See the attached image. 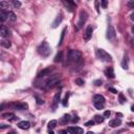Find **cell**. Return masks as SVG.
<instances>
[{
    "label": "cell",
    "instance_id": "cell-1",
    "mask_svg": "<svg viewBox=\"0 0 134 134\" xmlns=\"http://www.w3.org/2000/svg\"><path fill=\"white\" fill-rule=\"evenodd\" d=\"M38 53H39L42 57H48L49 54L51 53V49H50V46L48 45V43L44 41V42H42L41 44L39 45V47H38Z\"/></svg>",
    "mask_w": 134,
    "mask_h": 134
},
{
    "label": "cell",
    "instance_id": "cell-2",
    "mask_svg": "<svg viewBox=\"0 0 134 134\" xmlns=\"http://www.w3.org/2000/svg\"><path fill=\"white\" fill-rule=\"evenodd\" d=\"M68 59L71 62H79L82 59V53L80 50H69L68 53Z\"/></svg>",
    "mask_w": 134,
    "mask_h": 134
},
{
    "label": "cell",
    "instance_id": "cell-3",
    "mask_svg": "<svg viewBox=\"0 0 134 134\" xmlns=\"http://www.w3.org/2000/svg\"><path fill=\"white\" fill-rule=\"evenodd\" d=\"M96 56H97V58L103 62H109V61H111V59H112L110 54H109L108 53H106L104 49H97Z\"/></svg>",
    "mask_w": 134,
    "mask_h": 134
},
{
    "label": "cell",
    "instance_id": "cell-4",
    "mask_svg": "<svg viewBox=\"0 0 134 134\" xmlns=\"http://www.w3.org/2000/svg\"><path fill=\"white\" fill-rule=\"evenodd\" d=\"M86 20H87V13L85 11H81L79 21H78V23H76V31H80L82 27H83V25L86 22Z\"/></svg>",
    "mask_w": 134,
    "mask_h": 134
},
{
    "label": "cell",
    "instance_id": "cell-5",
    "mask_svg": "<svg viewBox=\"0 0 134 134\" xmlns=\"http://www.w3.org/2000/svg\"><path fill=\"white\" fill-rule=\"evenodd\" d=\"M59 80H60V75H50V78L46 81V87H48V88H53V87L56 86V84H58Z\"/></svg>",
    "mask_w": 134,
    "mask_h": 134
},
{
    "label": "cell",
    "instance_id": "cell-6",
    "mask_svg": "<svg viewBox=\"0 0 134 134\" xmlns=\"http://www.w3.org/2000/svg\"><path fill=\"white\" fill-rule=\"evenodd\" d=\"M107 38L109 41L111 42H114L116 39V32H115V29L112 25H109L108 26V29H107Z\"/></svg>",
    "mask_w": 134,
    "mask_h": 134
},
{
    "label": "cell",
    "instance_id": "cell-7",
    "mask_svg": "<svg viewBox=\"0 0 134 134\" xmlns=\"http://www.w3.org/2000/svg\"><path fill=\"white\" fill-rule=\"evenodd\" d=\"M92 32H93V27H92L91 25H88L87 26V28H86L85 34H84V40L89 41L90 39H91V37H92Z\"/></svg>",
    "mask_w": 134,
    "mask_h": 134
},
{
    "label": "cell",
    "instance_id": "cell-8",
    "mask_svg": "<svg viewBox=\"0 0 134 134\" xmlns=\"http://www.w3.org/2000/svg\"><path fill=\"white\" fill-rule=\"evenodd\" d=\"M67 132H69L70 134H83L84 130L80 127H68L67 128Z\"/></svg>",
    "mask_w": 134,
    "mask_h": 134
},
{
    "label": "cell",
    "instance_id": "cell-9",
    "mask_svg": "<svg viewBox=\"0 0 134 134\" xmlns=\"http://www.w3.org/2000/svg\"><path fill=\"white\" fill-rule=\"evenodd\" d=\"M12 106L16 110H26L28 108V105L26 103H16V104H13Z\"/></svg>",
    "mask_w": 134,
    "mask_h": 134
},
{
    "label": "cell",
    "instance_id": "cell-10",
    "mask_svg": "<svg viewBox=\"0 0 134 134\" xmlns=\"http://www.w3.org/2000/svg\"><path fill=\"white\" fill-rule=\"evenodd\" d=\"M60 100H61V92L59 91V92H57V93L54 94V100H53V108H54V110H56V108H57V106H58Z\"/></svg>",
    "mask_w": 134,
    "mask_h": 134
},
{
    "label": "cell",
    "instance_id": "cell-11",
    "mask_svg": "<svg viewBox=\"0 0 134 134\" xmlns=\"http://www.w3.org/2000/svg\"><path fill=\"white\" fill-rule=\"evenodd\" d=\"M18 127L22 130H27V129H29V127H31V124H29V122H27V121H22V122L18 123Z\"/></svg>",
    "mask_w": 134,
    "mask_h": 134
},
{
    "label": "cell",
    "instance_id": "cell-12",
    "mask_svg": "<svg viewBox=\"0 0 134 134\" xmlns=\"http://www.w3.org/2000/svg\"><path fill=\"white\" fill-rule=\"evenodd\" d=\"M51 71H53V68L50 67H47V68H44V69L42 70L40 73H39V78H43V76H46V75H49L51 73Z\"/></svg>",
    "mask_w": 134,
    "mask_h": 134
},
{
    "label": "cell",
    "instance_id": "cell-13",
    "mask_svg": "<svg viewBox=\"0 0 134 134\" xmlns=\"http://www.w3.org/2000/svg\"><path fill=\"white\" fill-rule=\"evenodd\" d=\"M122 125V121L121 119H118V118H114V119H111L110 122H109V126L112 128H116V127H118V126H121Z\"/></svg>",
    "mask_w": 134,
    "mask_h": 134
},
{
    "label": "cell",
    "instance_id": "cell-14",
    "mask_svg": "<svg viewBox=\"0 0 134 134\" xmlns=\"http://www.w3.org/2000/svg\"><path fill=\"white\" fill-rule=\"evenodd\" d=\"M9 35H10L9 28H7L5 25H2L1 28H0V36H1L2 38H4V37H7Z\"/></svg>",
    "mask_w": 134,
    "mask_h": 134
},
{
    "label": "cell",
    "instance_id": "cell-15",
    "mask_svg": "<svg viewBox=\"0 0 134 134\" xmlns=\"http://www.w3.org/2000/svg\"><path fill=\"white\" fill-rule=\"evenodd\" d=\"M105 75H107L108 78H110V79H114V78H115V73H114L113 68H112V67H108L107 69H106Z\"/></svg>",
    "mask_w": 134,
    "mask_h": 134
},
{
    "label": "cell",
    "instance_id": "cell-16",
    "mask_svg": "<svg viewBox=\"0 0 134 134\" xmlns=\"http://www.w3.org/2000/svg\"><path fill=\"white\" fill-rule=\"evenodd\" d=\"M62 20H63L62 15H59L58 17L56 18V20H54V22H53V24H51V27H53V28H56V27H58V25H59V24H61Z\"/></svg>",
    "mask_w": 134,
    "mask_h": 134
},
{
    "label": "cell",
    "instance_id": "cell-17",
    "mask_svg": "<svg viewBox=\"0 0 134 134\" xmlns=\"http://www.w3.org/2000/svg\"><path fill=\"white\" fill-rule=\"evenodd\" d=\"M93 101H94V103H100V104H105V97L103 96V95H101V94H96V95H94V97H93Z\"/></svg>",
    "mask_w": 134,
    "mask_h": 134
},
{
    "label": "cell",
    "instance_id": "cell-18",
    "mask_svg": "<svg viewBox=\"0 0 134 134\" xmlns=\"http://www.w3.org/2000/svg\"><path fill=\"white\" fill-rule=\"evenodd\" d=\"M66 32H67V27H64L63 28V31L61 32V38H60V41H59V43H58V45H62V43H63V41H64V37H65V34H66Z\"/></svg>",
    "mask_w": 134,
    "mask_h": 134
},
{
    "label": "cell",
    "instance_id": "cell-19",
    "mask_svg": "<svg viewBox=\"0 0 134 134\" xmlns=\"http://www.w3.org/2000/svg\"><path fill=\"white\" fill-rule=\"evenodd\" d=\"M69 119H70V115H69V114H65V115L63 116L61 119H60V123L63 124V125H65V124H67V122H69Z\"/></svg>",
    "mask_w": 134,
    "mask_h": 134
},
{
    "label": "cell",
    "instance_id": "cell-20",
    "mask_svg": "<svg viewBox=\"0 0 134 134\" xmlns=\"http://www.w3.org/2000/svg\"><path fill=\"white\" fill-rule=\"evenodd\" d=\"M7 19L11 21H16L17 20V17H16V15L13 12H7Z\"/></svg>",
    "mask_w": 134,
    "mask_h": 134
},
{
    "label": "cell",
    "instance_id": "cell-21",
    "mask_svg": "<svg viewBox=\"0 0 134 134\" xmlns=\"http://www.w3.org/2000/svg\"><path fill=\"white\" fill-rule=\"evenodd\" d=\"M56 126H57V121H54V119H53V121H50L48 123V126H47V128H48V130H53L56 128Z\"/></svg>",
    "mask_w": 134,
    "mask_h": 134
},
{
    "label": "cell",
    "instance_id": "cell-22",
    "mask_svg": "<svg viewBox=\"0 0 134 134\" xmlns=\"http://www.w3.org/2000/svg\"><path fill=\"white\" fill-rule=\"evenodd\" d=\"M0 19H1L2 22H4V21L7 19V13L4 12L3 10H1V12H0Z\"/></svg>",
    "mask_w": 134,
    "mask_h": 134
},
{
    "label": "cell",
    "instance_id": "cell-23",
    "mask_svg": "<svg viewBox=\"0 0 134 134\" xmlns=\"http://www.w3.org/2000/svg\"><path fill=\"white\" fill-rule=\"evenodd\" d=\"M0 7L4 11V9H10L11 4L9 3V2H6V1H1L0 2Z\"/></svg>",
    "mask_w": 134,
    "mask_h": 134
},
{
    "label": "cell",
    "instance_id": "cell-24",
    "mask_svg": "<svg viewBox=\"0 0 134 134\" xmlns=\"http://www.w3.org/2000/svg\"><path fill=\"white\" fill-rule=\"evenodd\" d=\"M2 117H3V118H10V119H16L15 118V114L14 113H3L2 114Z\"/></svg>",
    "mask_w": 134,
    "mask_h": 134
},
{
    "label": "cell",
    "instance_id": "cell-25",
    "mask_svg": "<svg viewBox=\"0 0 134 134\" xmlns=\"http://www.w3.org/2000/svg\"><path fill=\"white\" fill-rule=\"evenodd\" d=\"M104 118H105L104 116H101V115H95L93 121H94L95 123H97V124H101V123H103V122H104Z\"/></svg>",
    "mask_w": 134,
    "mask_h": 134
},
{
    "label": "cell",
    "instance_id": "cell-26",
    "mask_svg": "<svg viewBox=\"0 0 134 134\" xmlns=\"http://www.w3.org/2000/svg\"><path fill=\"white\" fill-rule=\"evenodd\" d=\"M1 45L3 46V47H5V48H10L11 47V42L10 41H6V40H3V41H1Z\"/></svg>",
    "mask_w": 134,
    "mask_h": 134
},
{
    "label": "cell",
    "instance_id": "cell-27",
    "mask_svg": "<svg viewBox=\"0 0 134 134\" xmlns=\"http://www.w3.org/2000/svg\"><path fill=\"white\" fill-rule=\"evenodd\" d=\"M62 54H63L62 51H59V53L57 54V56L54 57V62L57 63V62H60V61H61V60H62Z\"/></svg>",
    "mask_w": 134,
    "mask_h": 134
},
{
    "label": "cell",
    "instance_id": "cell-28",
    "mask_svg": "<svg viewBox=\"0 0 134 134\" xmlns=\"http://www.w3.org/2000/svg\"><path fill=\"white\" fill-rule=\"evenodd\" d=\"M118 100H119V103H121V104H124L125 101H126L124 94H123L122 92H119V93H118Z\"/></svg>",
    "mask_w": 134,
    "mask_h": 134
},
{
    "label": "cell",
    "instance_id": "cell-29",
    "mask_svg": "<svg viewBox=\"0 0 134 134\" xmlns=\"http://www.w3.org/2000/svg\"><path fill=\"white\" fill-rule=\"evenodd\" d=\"M68 96H69V94H66V96H65V98L64 100H63V102H62V104H63V106H64V107H66V106L68 105Z\"/></svg>",
    "mask_w": 134,
    "mask_h": 134
},
{
    "label": "cell",
    "instance_id": "cell-30",
    "mask_svg": "<svg viewBox=\"0 0 134 134\" xmlns=\"http://www.w3.org/2000/svg\"><path fill=\"white\" fill-rule=\"evenodd\" d=\"M13 4H14V6H15L16 9H19V7L21 6V2L20 1H17V0H14Z\"/></svg>",
    "mask_w": 134,
    "mask_h": 134
},
{
    "label": "cell",
    "instance_id": "cell-31",
    "mask_svg": "<svg viewBox=\"0 0 134 134\" xmlns=\"http://www.w3.org/2000/svg\"><path fill=\"white\" fill-rule=\"evenodd\" d=\"M124 62H123V64H122V66L123 68H125V69H128V64H127V56H125V58H124Z\"/></svg>",
    "mask_w": 134,
    "mask_h": 134
},
{
    "label": "cell",
    "instance_id": "cell-32",
    "mask_svg": "<svg viewBox=\"0 0 134 134\" xmlns=\"http://www.w3.org/2000/svg\"><path fill=\"white\" fill-rule=\"evenodd\" d=\"M94 106H95L96 109H98V110H101V109L104 108V104H100V103H94Z\"/></svg>",
    "mask_w": 134,
    "mask_h": 134
},
{
    "label": "cell",
    "instance_id": "cell-33",
    "mask_svg": "<svg viewBox=\"0 0 134 134\" xmlns=\"http://www.w3.org/2000/svg\"><path fill=\"white\" fill-rule=\"evenodd\" d=\"M75 84H78L79 86L84 85V80H82V79H76V80H75Z\"/></svg>",
    "mask_w": 134,
    "mask_h": 134
},
{
    "label": "cell",
    "instance_id": "cell-34",
    "mask_svg": "<svg viewBox=\"0 0 134 134\" xmlns=\"http://www.w3.org/2000/svg\"><path fill=\"white\" fill-rule=\"evenodd\" d=\"M94 121H88V122H86L85 123V126L86 127H91V126H93L94 125Z\"/></svg>",
    "mask_w": 134,
    "mask_h": 134
},
{
    "label": "cell",
    "instance_id": "cell-35",
    "mask_svg": "<svg viewBox=\"0 0 134 134\" xmlns=\"http://www.w3.org/2000/svg\"><path fill=\"white\" fill-rule=\"evenodd\" d=\"M102 84H103V81L102 80H95L94 81V85L95 86H102Z\"/></svg>",
    "mask_w": 134,
    "mask_h": 134
},
{
    "label": "cell",
    "instance_id": "cell-36",
    "mask_svg": "<svg viewBox=\"0 0 134 134\" xmlns=\"http://www.w3.org/2000/svg\"><path fill=\"white\" fill-rule=\"evenodd\" d=\"M35 97H36V100H37V104H38V105H41V104H43V103H44V101H43V100H41V98H40L39 96H37V95H36Z\"/></svg>",
    "mask_w": 134,
    "mask_h": 134
},
{
    "label": "cell",
    "instance_id": "cell-37",
    "mask_svg": "<svg viewBox=\"0 0 134 134\" xmlns=\"http://www.w3.org/2000/svg\"><path fill=\"white\" fill-rule=\"evenodd\" d=\"M111 115V112L109 110H106L105 112H104V117H109Z\"/></svg>",
    "mask_w": 134,
    "mask_h": 134
},
{
    "label": "cell",
    "instance_id": "cell-38",
    "mask_svg": "<svg viewBox=\"0 0 134 134\" xmlns=\"http://www.w3.org/2000/svg\"><path fill=\"white\" fill-rule=\"evenodd\" d=\"M101 4H102V6L104 7V9H106V7H107V1H106V0L101 1Z\"/></svg>",
    "mask_w": 134,
    "mask_h": 134
},
{
    "label": "cell",
    "instance_id": "cell-39",
    "mask_svg": "<svg viewBox=\"0 0 134 134\" xmlns=\"http://www.w3.org/2000/svg\"><path fill=\"white\" fill-rule=\"evenodd\" d=\"M108 90H109V91H111L112 93H114V94H117V90H116L115 88H112V87H110V88H109Z\"/></svg>",
    "mask_w": 134,
    "mask_h": 134
},
{
    "label": "cell",
    "instance_id": "cell-40",
    "mask_svg": "<svg viewBox=\"0 0 134 134\" xmlns=\"http://www.w3.org/2000/svg\"><path fill=\"white\" fill-rule=\"evenodd\" d=\"M7 127H9L7 125H1L0 126V129H4V128H7Z\"/></svg>",
    "mask_w": 134,
    "mask_h": 134
},
{
    "label": "cell",
    "instance_id": "cell-41",
    "mask_svg": "<svg viewBox=\"0 0 134 134\" xmlns=\"http://www.w3.org/2000/svg\"><path fill=\"white\" fill-rule=\"evenodd\" d=\"M128 126H130V127H134V123L129 122V123H128Z\"/></svg>",
    "mask_w": 134,
    "mask_h": 134
},
{
    "label": "cell",
    "instance_id": "cell-42",
    "mask_svg": "<svg viewBox=\"0 0 134 134\" xmlns=\"http://www.w3.org/2000/svg\"><path fill=\"white\" fill-rule=\"evenodd\" d=\"M78 121H79V118H78L76 116H75V118H72V122H73V123H76Z\"/></svg>",
    "mask_w": 134,
    "mask_h": 134
},
{
    "label": "cell",
    "instance_id": "cell-43",
    "mask_svg": "<svg viewBox=\"0 0 134 134\" xmlns=\"http://www.w3.org/2000/svg\"><path fill=\"white\" fill-rule=\"evenodd\" d=\"M131 20H134V13L131 15Z\"/></svg>",
    "mask_w": 134,
    "mask_h": 134
},
{
    "label": "cell",
    "instance_id": "cell-44",
    "mask_svg": "<svg viewBox=\"0 0 134 134\" xmlns=\"http://www.w3.org/2000/svg\"><path fill=\"white\" fill-rule=\"evenodd\" d=\"M61 134H67V131H62Z\"/></svg>",
    "mask_w": 134,
    "mask_h": 134
},
{
    "label": "cell",
    "instance_id": "cell-45",
    "mask_svg": "<svg viewBox=\"0 0 134 134\" xmlns=\"http://www.w3.org/2000/svg\"><path fill=\"white\" fill-rule=\"evenodd\" d=\"M86 134H94L93 132H91V131H88V132H87Z\"/></svg>",
    "mask_w": 134,
    "mask_h": 134
},
{
    "label": "cell",
    "instance_id": "cell-46",
    "mask_svg": "<svg viewBox=\"0 0 134 134\" xmlns=\"http://www.w3.org/2000/svg\"><path fill=\"white\" fill-rule=\"evenodd\" d=\"M131 111H132V112H134V105L132 106V107H131Z\"/></svg>",
    "mask_w": 134,
    "mask_h": 134
},
{
    "label": "cell",
    "instance_id": "cell-47",
    "mask_svg": "<svg viewBox=\"0 0 134 134\" xmlns=\"http://www.w3.org/2000/svg\"><path fill=\"white\" fill-rule=\"evenodd\" d=\"M7 134H16L15 132H10V133H7Z\"/></svg>",
    "mask_w": 134,
    "mask_h": 134
},
{
    "label": "cell",
    "instance_id": "cell-48",
    "mask_svg": "<svg viewBox=\"0 0 134 134\" xmlns=\"http://www.w3.org/2000/svg\"><path fill=\"white\" fill-rule=\"evenodd\" d=\"M132 32H133V34H134V26L132 27Z\"/></svg>",
    "mask_w": 134,
    "mask_h": 134
},
{
    "label": "cell",
    "instance_id": "cell-49",
    "mask_svg": "<svg viewBox=\"0 0 134 134\" xmlns=\"http://www.w3.org/2000/svg\"><path fill=\"white\" fill-rule=\"evenodd\" d=\"M49 134H54V133L53 132V131H50V133H49Z\"/></svg>",
    "mask_w": 134,
    "mask_h": 134
}]
</instances>
